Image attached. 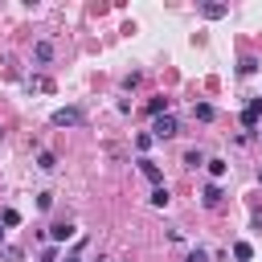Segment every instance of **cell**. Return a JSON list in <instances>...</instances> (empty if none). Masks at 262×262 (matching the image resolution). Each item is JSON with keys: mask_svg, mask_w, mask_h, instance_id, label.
I'll return each instance as SVG.
<instances>
[{"mask_svg": "<svg viewBox=\"0 0 262 262\" xmlns=\"http://www.w3.org/2000/svg\"><path fill=\"white\" fill-rule=\"evenodd\" d=\"M176 131H180V123H176V115H172V111L151 119V139H172Z\"/></svg>", "mask_w": 262, "mask_h": 262, "instance_id": "1", "label": "cell"}, {"mask_svg": "<svg viewBox=\"0 0 262 262\" xmlns=\"http://www.w3.org/2000/svg\"><path fill=\"white\" fill-rule=\"evenodd\" d=\"M78 123H86V115H82L78 106H61V111H53V127H78Z\"/></svg>", "mask_w": 262, "mask_h": 262, "instance_id": "2", "label": "cell"}, {"mask_svg": "<svg viewBox=\"0 0 262 262\" xmlns=\"http://www.w3.org/2000/svg\"><path fill=\"white\" fill-rule=\"evenodd\" d=\"M139 172H143V176H147L156 188L164 184V172H160V164H156V160H147V156H143V160H139Z\"/></svg>", "mask_w": 262, "mask_h": 262, "instance_id": "3", "label": "cell"}, {"mask_svg": "<svg viewBox=\"0 0 262 262\" xmlns=\"http://www.w3.org/2000/svg\"><path fill=\"white\" fill-rule=\"evenodd\" d=\"M201 201H205V209H217V205H221V184H209V188L201 192Z\"/></svg>", "mask_w": 262, "mask_h": 262, "instance_id": "4", "label": "cell"}, {"mask_svg": "<svg viewBox=\"0 0 262 262\" xmlns=\"http://www.w3.org/2000/svg\"><path fill=\"white\" fill-rule=\"evenodd\" d=\"M49 237H53V242H66V237H74V225H70V221H57V225L49 229Z\"/></svg>", "mask_w": 262, "mask_h": 262, "instance_id": "5", "label": "cell"}, {"mask_svg": "<svg viewBox=\"0 0 262 262\" xmlns=\"http://www.w3.org/2000/svg\"><path fill=\"white\" fill-rule=\"evenodd\" d=\"M225 12H229L225 4H201V16H205V20H217V16H225Z\"/></svg>", "mask_w": 262, "mask_h": 262, "instance_id": "6", "label": "cell"}, {"mask_svg": "<svg viewBox=\"0 0 262 262\" xmlns=\"http://www.w3.org/2000/svg\"><path fill=\"white\" fill-rule=\"evenodd\" d=\"M147 111H151V115H168V98H164V94H151V98H147Z\"/></svg>", "mask_w": 262, "mask_h": 262, "instance_id": "7", "label": "cell"}, {"mask_svg": "<svg viewBox=\"0 0 262 262\" xmlns=\"http://www.w3.org/2000/svg\"><path fill=\"white\" fill-rule=\"evenodd\" d=\"M184 164H188V168H201V164H209V156L196 151V147H188V151H184Z\"/></svg>", "mask_w": 262, "mask_h": 262, "instance_id": "8", "label": "cell"}, {"mask_svg": "<svg viewBox=\"0 0 262 262\" xmlns=\"http://www.w3.org/2000/svg\"><path fill=\"white\" fill-rule=\"evenodd\" d=\"M33 57H37V61H49V57H53V45H49V41H37V45H33Z\"/></svg>", "mask_w": 262, "mask_h": 262, "instance_id": "9", "label": "cell"}, {"mask_svg": "<svg viewBox=\"0 0 262 262\" xmlns=\"http://www.w3.org/2000/svg\"><path fill=\"white\" fill-rule=\"evenodd\" d=\"M233 258H237V262H250V258H254L250 242H233Z\"/></svg>", "mask_w": 262, "mask_h": 262, "instance_id": "10", "label": "cell"}, {"mask_svg": "<svg viewBox=\"0 0 262 262\" xmlns=\"http://www.w3.org/2000/svg\"><path fill=\"white\" fill-rule=\"evenodd\" d=\"M192 115H196L201 123H209V119H213V106H209V102H192Z\"/></svg>", "mask_w": 262, "mask_h": 262, "instance_id": "11", "label": "cell"}, {"mask_svg": "<svg viewBox=\"0 0 262 262\" xmlns=\"http://www.w3.org/2000/svg\"><path fill=\"white\" fill-rule=\"evenodd\" d=\"M37 168L53 172V168H57V156H53V151H41V156H37Z\"/></svg>", "mask_w": 262, "mask_h": 262, "instance_id": "12", "label": "cell"}, {"mask_svg": "<svg viewBox=\"0 0 262 262\" xmlns=\"http://www.w3.org/2000/svg\"><path fill=\"white\" fill-rule=\"evenodd\" d=\"M168 201H172V196H168V188H164V184H160V188H151V205H156V209H164Z\"/></svg>", "mask_w": 262, "mask_h": 262, "instance_id": "13", "label": "cell"}, {"mask_svg": "<svg viewBox=\"0 0 262 262\" xmlns=\"http://www.w3.org/2000/svg\"><path fill=\"white\" fill-rule=\"evenodd\" d=\"M225 168H229L225 160H209V176H213V180H221V176H225Z\"/></svg>", "mask_w": 262, "mask_h": 262, "instance_id": "14", "label": "cell"}, {"mask_svg": "<svg viewBox=\"0 0 262 262\" xmlns=\"http://www.w3.org/2000/svg\"><path fill=\"white\" fill-rule=\"evenodd\" d=\"M0 225H8V229L20 225V213H16V209H4V213H0Z\"/></svg>", "mask_w": 262, "mask_h": 262, "instance_id": "15", "label": "cell"}, {"mask_svg": "<svg viewBox=\"0 0 262 262\" xmlns=\"http://www.w3.org/2000/svg\"><path fill=\"white\" fill-rule=\"evenodd\" d=\"M184 262H209V254L196 246V250H188V258H184Z\"/></svg>", "mask_w": 262, "mask_h": 262, "instance_id": "16", "label": "cell"}, {"mask_svg": "<svg viewBox=\"0 0 262 262\" xmlns=\"http://www.w3.org/2000/svg\"><path fill=\"white\" fill-rule=\"evenodd\" d=\"M237 70H242V74H254V70H258V61H254V57H242V66H237Z\"/></svg>", "mask_w": 262, "mask_h": 262, "instance_id": "17", "label": "cell"}, {"mask_svg": "<svg viewBox=\"0 0 262 262\" xmlns=\"http://www.w3.org/2000/svg\"><path fill=\"white\" fill-rule=\"evenodd\" d=\"M41 262H57V250H53V246H49V250H45V254H41Z\"/></svg>", "mask_w": 262, "mask_h": 262, "instance_id": "18", "label": "cell"}, {"mask_svg": "<svg viewBox=\"0 0 262 262\" xmlns=\"http://www.w3.org/2000/svg\"><path fill=\"white\" fill-rule=\"evenodd\" d=\"M250 111H254V115L262 119V98H254V102H250Z\"/></svg>", "mask_w": 262, "mask_h": 262, "instance_id": "19", "label": "cell"}, {"mask_svg": "<svg viewBox=\"0 0 262 262\" xmlns=\"http://www.w3.org/2000/svg\"><path fill=\"white\" fill-rule=\"evenodd\" d=\"M78 250H82V246H78ZM78 250H74L70 258H57V262H82V258H78Z\"/></svg>", "mask_w": 262, "mask_h": 262, "instance_id": "20", "label": "cell"}, {"mask_svg": "<svg viewBox=\"0 0 262 262\" xmlns=\"http://www.w3.org/2000/svg\"><path fill=\"white\" fill-rule=\"evenodd\" d=\"M0 242H4V229H0Z\"/></svg>", "mask_w": 262, "mask_h": 262, "instance_id": "21", "label": "cell"}]
</instances>
